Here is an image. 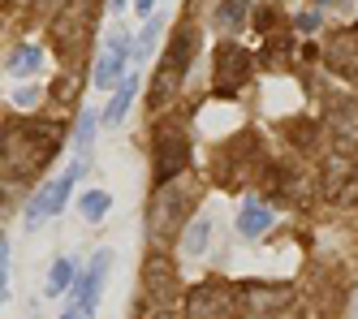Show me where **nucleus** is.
Here are the masks:
<instances>
[{
	"label": "nucleus",
	"instance_id": "obj_1",
	"mask_svg": "<svg viewBox=\"0 0 358 319\" xmlns=\"http://www.w3.org/2000/svg\"><path fill=\"white\" fill-rule=\"evenodd\" d=\"M65 134L73 129H65L61 121H5V177L17 181L43 173Z\"/></svg>",
	"mask_w": 358,
	"mask_h": 319
},
{
	"label": "nucleus",
	"instance_id": "obj_2",
	"mask_svg": "<svg viewBox=\"0 0 358 319\" xmlns=\"http://www.w3.org/2000/svg\"><path fill=\"white\" fill-rule=\"evenodd\" d=\"M190 169V129L182 117H164L151 129V181L169 185Z\"/></svg>",
	"mask_w": 358,
	"mask_h": 319
},
{
	"label": "nucleus",
	"instance_id": "obj_3",
	"mask_svg": "<svg viewBox=\"0 0 358 319\" xmlns=\"http://www.w3.org/2000/svg\"><path fill=\"white\" fill-rule=\"evenodd\" d=\"M190 220H194V194L182 185V177L151 190V203H147V237L151 242H164V237L182 233Z\"/></svg>",
	"mask_w": 358,
	"mask_h": 319
},
{
	"label": "nucleus",
	"instance_id": "obj_4",
	"mask_svg": "<svg viewBox=\"0 0 358 319\" xmlns=\"http://www.w3.org/2000/svg\"><path fill=\"white\" fill-rule=\"evenodd\" d=\"M186 319H246L242 311V285L234 281H203L186 294Z\"/></svg>",
	"mask_w": 358,
	"mask_h": 319
},
{
	"label": "nucleus",
	"instance_id": "obj_5",
	"mask_svg": "<svg viewBox=\"0 0 358 319\" xmlns=\"http://www.w3.org/2000/svg\"><path fill=\"white\" fill-rule=\"evenodd\" d=\"M91 31H95L91 0H69V5L52 17V43H57V52H61L65 65H78L83 61V52L91 43Z\"/></svg>",
	"mask_w": 358,
	"mask_h": 319
},
{
	"label": "nucleus",
	"instance_id": "obj_6",
	"mask_svg": "<svg viewBox=\"0 0 358 319\" xmlns=\"http://www.w3.org/2000/svg\"><path fill=\"white\" fill-rule=\"evenodd\" d=\"M91 164H83V160H73L69 164V173H61L57 181H48V185H39V190L27 199V229H39V225H48L52 216H61L65 211V203H69V194H73V185H78V177L87 173Z\"/></svg>",
	"mask_w": 358,
	"mask_h": 319
},
{
	"label": "nucleus",
	"instance_id": "obj_7",
	"mask_svg": "<svg viewBox=\"0 0 358 319\" xmlns=\"http://www.w3.org/2000/svg\"><path fill=\"white\" fill-rule=\"evenodd\" d=\"M250 73H255V57L242 43H234V39L216 43V57H212V95H220V99L238 95L250 83Z\"/></svg>",
	"mask_w": 358,
	"mask_h": 319
},
{
	"label": "nucleus",
	"instance_id": "obj_8",
	"mask_svg": "<svg viewBox=\"0 0 358 319\" xmlns=\"http://www.w3.org/2000/svg\"><path fill=\"white\" fill-rule=\"evenodd\" d=\"M130 61H134V39L117 26V31L108 35V43H104V52L95 57L91 83H95L99 91H117L125 78H130Z\"/></svg>",
	"mask_w": 358,
	"mask_h": 319
},
{
	"label": "nucleus",
	"instance_id": "obj_9",
	"mask_svg": "<svg viewBox=\"0 0 358 319\" xmlns=\"http://www.w3.org/2000/svg\"><path fill=\"white\" fill-rule=\"evenodd\" d=\"M182 285H177V268L164 250H151L147 263H143V298H147V311H173Z\"/></svg>",
	"mask_w": 358,
	"mask_h": 319
},
{
	"label": "nucleus",
	"instance_id": "obj_10",
	"mask_svg": "<svg viewBox=\"0 0 358 319\" xmlns=\"http://www.w3.org/2000/svg\"><path fill=\"white\" fill-rule=\"evenodd\" d=\"M298 306L294 285H276V281H242V311L246 319H272Z\"/></svg>",
	"mask_w": 358,
	"mask_h": 319
},
{
	"label": "nucleus",
	"instance_id": "obj_11",
	"mask_svg": "<svg viewBox=\"0 0 358 319\" xmlns=\"http://www.w3.org/2000/svg\"><path fill=\"white\" fill-rule=\"evenodd\" d=\"M108 272H113V250H95L91 263L83 268V276H78V285L69 289V306L83 319H95V306H99V294H104Z\"/></svg>",
	"mask_w": 358,
	"mask_h": 319
},
{
	"label": "nucleus",
	"instance_id": "obj_12",
	"mask_svg": "<svg viewBox=\"0 0 358 319\" xmlns=\"http://www.w3.org/2000/svg\"><path fill=\"white\" fill-rule=\"evenodd\" d=\"M272 220H276V211L268 207V199L264 194H246L242 207H238V237L242 242H259V237L272 229Z\"/></svg>",
	"mask_w": 358,
	"mask_h": 319
},
{
	"label": "nucleus",
	"instance_id": "obj_13",
	"mask_svg": "<svg viewBox=\"0 0 358 319\" xmlns=\"http://www.w3.org/2000/svg\"><path fill=\"white\" fill-rule=\"evenodd\" d=\"M328 134L341 151H358V99H337L328 108Z\"/></svg>",
	"mask_w": 358,
	"mask_h": 319
},
{
	"label": "nucleus",
	"instance_id": "obj_14",
	"mask_svg": "<svg viewBox=\"0 0 358 319\" xmlns=\"http://www.w3.org/2000/svg\"><path fill=\"white\" fill-rule=\"evenodd\" d=\"M324 57H328V69L354 78L358 73V26H345V31L332 35L328 48H324Z\"/></svg>",
	"mask_w": 358,
	"mask_h": 319
},
{
	"label": "nucleus",
	"instance_id": "obj_15",
	"mask_svg": "<svg viewBox=\"0 0 358 319\" xmlns=\"http://www.w3.org/2000/svg\"><path fill=\"white\" fill-rule=\"evenodd\" d=\"M194 52H199V26H177L173 31V43H169V52H164V61L177 69V73H190V65H194Z\"/></svg>",
	"mask_w": 358,
	"mask_h": 319
},
{
	"label": "nucleus",
	"instance_id": "obj_16",
	"mask_svg": "<svg viewBox=\"0 0 358 319\" xmlns=\"http://www.w3.org/2000/svg\"><path fill=\"white\" fill-rule=\"evenodd\" d=\"M83 268H78V259L73 255H57L52 263H48V281H43V294L48 298H65L73 285H78Z\"/></svg>",
	"mask_w": 358,
	"mask_h": 319
},
{
	"label": "nucleus",
	"instance_id": "obj_17",
	"mask_svg": "<svg viewBox=\"0 0 358 319\" xmlns=\"http://www.w3.org/2000/svg\"><path fill=\"white\" fill-rule=\"evenodd\" d=\"M99 121H104V113H91V108H83L78 121H73L69 147H73V160H83V164H91V147H95V129H99Z\"/></svg>",
	"mask_w": 358,
	"mask_h": 319
},
{
	"label": "nucleus",
	"instance_id": "obj_18",
	"mask_svg": "<svg viewBox=\"0 0 358 319\" xmlns=\"http://www.w3.org/2000/svg\"><path fill=\"white\" fill-rule=\"evenodd\" d=\"M39 69H43V48L31 43V39L17 43V48L9 52V61H5V73H9V78H35Z\"/></svg>",
	"mask_w": 358,
	"mask_h": 319
},
{
	"label": "nucleus",
	"instance_id": "obj_19",
	"mask_svg": "<svg viewBox=\"0 0 358 319\" xmlns=\"http://www.w3.org/2000/svg\"><path fill=\"white\" fill-rule=\"evenodd\" d=\"M134 95H138V73L130 69V78H125V83L113 91V99L104 104V129H113V125H121V121H125V113H130Z\"/></svg>",
	"mask_w": 358,
	"mask_h": 319
},
{
	"label": "nucleus",
	"instance_id": "obj_20",
	"mask_svg": "<svg viewBox=\"0 0 358 319\" xmlns=\"http://www.w3.org/2000/svg\"><path fill=\"white\" fill-rule=\"evenodd\" d=\"M208 246H212V216H194L182 229V255L199 259V255H208Z\"/></svg>",
	"mask_w": 358,
	"mask_h": 319
},
{
	"label": "nucleus",
	"instance_id": "obj_21",
	"mask_svg": "<svg viewBox=\"0 0 358 319\" xmlns=\"http://www.w3.org/2000/svg\"><path fill=\"white\" fill-rule=\"evenodd\" d=\"M108 211H113V194L108 190H87V194H78V216L87 225H99Z\"/></svg>",
	"mask_w": 358,
	"mask_h": 319
},
{
	"label": "nucleus",
	"instance_id": "obj_22",
	"mask_svg": "<svg viewBox=\"0 0 358 319\" xmlns=\"http://www.w3.org/2000/svg\"><path fill=\"white\" fill-rule=\"evenodd\" d=\"M246 17H250V5H246V0H220L212 26H220V31H238Z\"/></svg>",
	"mask_w": 358,
	"mask_h": 319
},
{
	"label": "nucleus",
	"instance_id": "obj_23",
	"mask_svg": "<svg viewBox=\"0 0 358 319\" xmlns=\"http://www.w3.org/2000/svg\"><path fill=\"white\" fill-rule=\"evenodd\" d=\"M160 31H164V17H147V26H143V31H138V39H134V61H138V65L151 57V48H156Z\"/></svg>",
	"mask_w": 358,
	"mask_h": 319
},
{
	"label": "nucleus",
	"instance_id": "obj_24",
	"mask_svg": "<svg viewBox=\"0 0 358 319\" xmlns=\"http://www.w3.org/2000/svg\"><path fill=\"white\" fill-rule=\"evenodd\" d=\"M39 104H43V87L39 83H22V87H13L9 91V108H39Z\"/></svg>",
	"mask_w": 358,
	"mask_h": 319
},
{
	"label": "nucleus",
	"instance_id": "obj_25",
	"mask_svg": "<svg viewBox=\"0 0 358 319\" xmlns=\"http://www.w3.org/2000/svg\"><path fill=\"white\" fill-rule=\"evenodd\" d=\"M320 22H324L320 9H302V13H294V31H298V35H315Z\"/></svg>",
	"mask_w": 358,
	"mask_h": 319
},
{
	"label": "nucleus",
	"instance_id": "obj_26",
	"mask_svg": "<svg viewBox=\"0 0 358 319\" xmlns=\"http://www.w3.org/2000/svg\"><path fill=\"white\" fill-rule=\"evenodd\" d=\"M255 26H259L264 35H272V26H280V9H276V5H264V9H255Z\"/></svg>",
	"mask_w": 358,
	"mask_h": 319
},
{
	"label": "nucleus",
	"instance_id": "obj_27",
	"mask_svg": "<svg viewBox=\"0 0 358 319\" xmlns=\"http://www.w3.org/2000/svg\"><path fill=\"white\" fill-rule=\"evenodd\" d=\"M151 9H156V0H134V13H138V17H143V22H147V17H151Z\"/></svg>",
	"mask_w": 358,
	"mask_h": 319
},
{
	"label": "nucleus",
	"instance_id": "obj_28",
	"mask_svg": "<svg viewBox=\"0 0 358 319\" xmlns=\"http://www.w3.org/2000/svg\"><path fill=\"white\" fill-rule=\"evenodd\" d=\"M61 319H83V315H78V311H73V306H65V311H61Z\"/></svg>",
	"mask_w": 358,
	"mask_h": 319
},
{
	"label": "nucleus",
	"instance_id": "obj_29",
	"mask_svg": "<svg viewBox=\"0 0 358 319\" xmlns=\"http://www.w3.org/2000/svg\"><path fill=\"white\" fill-rule=\"evenodd\" d=\"M311 5H315V9H324V5H337V0H311Z\"/></svg>",
	"mask_w": 358,
	"mask_h": 319
},
{
	"label": "nucleus",
	"instance_id": "obj_30",
	"mask_svg": "<svg viewBox=\"0 0 358 319\" xmlns=\"http://www.w3.org/2000/svg\"><path fill=\"white\" fill-rule=\"evenodd\" d=\"M246 5H250V0H246Z\"/></svg>",
	"mask_w": 358,
	"mask_h": 319
}]
</instances>
